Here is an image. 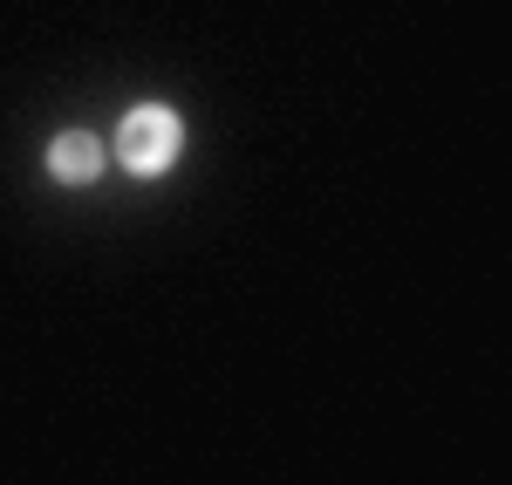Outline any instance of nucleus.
<instances>
[{"label":"nucleus","instance_id":"f257e3e1","mask_svg":"<svg viewBox=\"0 0 512 485\" xmlns=\"http://www.w3.org/2000/svg\"><path fill=\"white\" fill-rule=\"evenodd\" d=\"M178 151H185V123L171 117L164 103H144V110H130L117 130V158L137 171V178H158V171H171L178 164Z\"/></svg>","mask_w":512,"mask_h":485},{"label":"nucleus","instance_id":"f03ea898","mask_svg":"<svg viewBox=\"0 0 512 485\" xmlns=\"http://www.w3.org/2000/svg\"><path fill=\"white\" fill-rule=\"evenodd\" d=\"M48 171H55L62 185H96V171H103V144H96L89 130H62V137L48 144Z\"/></svg>","mask_w":512,"mask_h":485}]
</instances>
